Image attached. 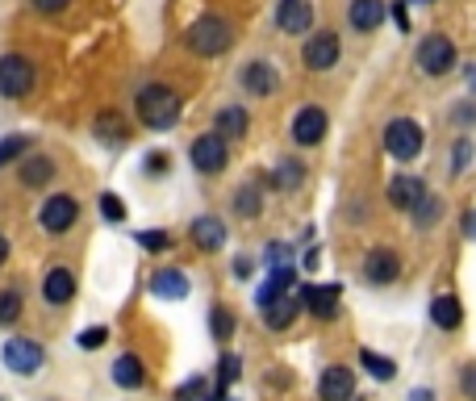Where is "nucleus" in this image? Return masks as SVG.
<instances>
[{
	"mask_svg": "<svg viewBox=\"0 0 476 401\" xmlns=\"http://www.w3.org/2000/svg\"><path fill=\"white\" fill-rule=\"evenodd\" d=\"M185 43L193 54H201V59H217V54H226L230 43H234V25L226 22V17H217V13H205V17H196L193 25H188Z\"/></svg>",
	"mask_w": 476,
	"mask_h": 401,
	"instance_id": "obj_1",
	"label": "nucleus"
},
{
	"mask_svg": "<svg viewBox=\"0 0 476 401\" xmlns=\"http://www.w3.org/2000/svg\"><path fill=\"white\" fill-rule=\"evenodd\" d=\"M138 109V121L142 126H151V130H172L176 121H180V97H176L172 88L163 84H147L134 100Z\"/></svg>",
	"mask_w": 476,
	"mask_h": 401,
	"instance_id": "obj_2",
	"label": "nucleus"
},
{
	"mask_svg": "<svg viewBox=\"0 0 476 401\" xmlns=\"http://www.w3.org/2000/svg\"><path fill=\"white\" fill-rule=\"evenodd\" d=\"M385 151L397 163H410L414 155L423 151V126L414 118H393L389 126H385Z\"/></svg>",
	"mask_w": 476,
	"mask_h": 401,
	"instance_id": "obj_3",
	"label": "nucleus"
},
{
	"mask_svg": "<svg viewBox=\"0 0 476 401\" xmlns=\"http://www.w3.org/2000/svg\"><path fill=\"white\" fill-rule=\"evenodd\" d=\"M188 159H193V167L201 176H217L226 172L230 163V151H226V138L222 134H201V138H193V147H188Z\"/></svg>",
	"mask_w": 476,
	"mask_h": 401,
	"instance_id": "obj_4",
	"label": "nucleus"
},
{
	"mask_svg": "<svg viewBox=\"0 0 476 401\" xmlns=\"http://www.w3.org/2000/svg\"><path fill=\"white\" fill-rule=\"evenodd\" d=\"M33 63L25 54H0V97H25L33 88Z\"/></svg>",
	"mask_w": 476,
	"mask_h": 401,
	"instance_id": "obj_5",
	"label": "nucleus"
},
{
	"mask_svg": "<svg viewBox=\"0 0 476 401\" xmlns=\"http://www.w3.org/2000/svg\"><path fill=\"white\" fill-rule=\"evenodd\" d=\"M418 67H423V76H447L455 67V43L447 33H431L418 46Z\"/></svg>",
	"mask_w": 476,
	"mask_h": 401,
	"instance_id": "obj_6",
	"label": "nucleus"
},
{
	"mask_svg": "<svg viewBox=\"0 0 476 401\" xmlns=\"http://www.w3.org/2000/svg\"><path fill=\"white\" fill-rule=\"evenodd\" d=\"M0 359H5V368H13L17 377H33V372L43 368V359H46V351L33 343V339H9L5 348H0Z\"/></svg>",
	"mask_w": 476,
	"mask_h": 401,
	"instance_id": "obj_7",
	"label": "nucleus"
},
{
	"mask_svg": "<svg viewBox=\"0 0 476 401\" xmlns=\"http://www.w3.org/2000/svg\"><path fill=\"white\" fill-rule=\"evenodd\" d=\"M338 54H343V46H338V33L330 30H318L314 38H305V67L309 72H330V67H338Z\"/></svg>",
	"mask_w": 476,
	"mask_h": 401,
	"instance_id": "obj_8",
	"label": "nucleus"
},
{
	"mask_svg": "<svg viewBox=\"0 0 476 401\" xmlns=\"http://www.w3.org/2000/svg\"><path fill=\"white\" fill-rule=\"evenodd\" d=\"M76 217H80V201L76 196H67V193H59L43 205L38 222H43V230H51V234H63V230L76 226Z\"/></svg>",
	"mask_w": 476,
	"mask_h": 401,
	"instance_id": "obj_9",
	"label": "nucleus"
},
{
	"mask_svg": "<svg viewBox=\"0 0 476 401\" xmlns=\"http://www.w3.org/2000/svg\"><path fill=\"white\" fill-rule=\"evenodd\" d=\"M338 297H343V289H338V284H305L301 293H297V301H301L314 318L330 322V318L338 314Z\"/></svg>",
	"mask_w": 476,
	"mask_h": 401,
	"instance_id": "obj_10",
	"label": "nucleus"
},
{
	"mask_svg": "<svg viewBox=\"0 0 476 401\" xmlns=\"http://www.w3.org/2000/svg\"><path fill=\"white\" fill-rule=\"evenodd\" d=\"M309 25H314V5L309 0H281L276 5V30L281 33L301 38V33H309Z\"/></svg>",
	"mask_w": 476,
	"mask_h": 401,
	"instance_id": "obj_11",
	"label": "nucleus"
},
{
	"mask_svg": "<svg viewBox=\"0 0 476 401\" xmlns=\"http://www.w3.org/2000/svg\"><path fill=\"white\" fill-rule=\"evenodd\" d=\"M326 113L318 105H305L297 118H292V142H301V147H318L326 138Z\"/></svg>",
	"mask_w": 476,
	"mask_h": 401,
	"instance_id": "obj_12",
	"label": "nucleus"
},
{
	"mask_svg": "<svg viewBox=\"0 0 476 401\" xmlns=\"http://www.w3.org/2000/svg\"><path fill=\"white\" fill-rule=\"evenodd\" d=\"M397 272H401L397 251L376 247V251H368V255H364V276H368L372 284H389V281H397Z\"/></svg>",
	"mask_w": 476,
	"mask_h": 401,
	"instance_id": "obj_13",
	"label": "nucleus"
},
{
	"mask_svg": "<svg viewBox=\"0 0 476 401\" xmlns=\"http://www.w3.org/2000/svg\"><path fill=\"white\" fill-rule=\"evenodd\" d=\"M276 84H281V76H276V67L268 59H255V63L243 67V88H247L251 97H271Z\"/></svg>",
	"mask_w": 476,
	"mask_h": 401,
	"instance_id": "obj_14",
	"label": "nucleus"
},
{
	"mask_svg": "<svg viewBox=\"0 0 476 401\" xmlns=\"http://www.w3.org/2000/svg\"><path fill=\"white\" fill-rule=\"evenodd\" d=\"M351 393H356V377H351V368L335 364V368L322 372V385H318V397L322 401H351Z\"/></svg>",
	"mask_w": 476,
	"mask_h": 401,
	"instance_id": "obj_15",
	"label": "nucleus"
},
{
	"mask_svg": "<svg viewBox=\"0 0 476 401\" xmlns=\"http://www.w3.org/2000/svg\"><path fill=\"white\" fill-rule=\"evenodd\" d=\"M351 25H356L359 33H376L380 25H385V17H389V9H385V0H351Z\"/></svg>",
	"mask_w": 476,
	"mask_h": 401,
	"instance_id": "obj_16",
	"label": "nucleus"
},
{
	"mask_svg": "<svg viewBox=\"0 0 476 401\" xmlns=\"http://www.w3.org/2000/svg\"><path fill=\"white\" fill-rule=\"evenodd\" d=\"M43 297L51 305H67L71 297H76V276H71V268H51L46 272V281H43Z\"/></svg>",
	"mask_w": 476,
	"mask_h": 401,
	"instance_id": "obj_17",
	"label": "nucleus"
},
{
	"mask_svg": "<svg viewBox=\"0 0 476 401\" xmlns=\"http://www.w3.org/2000/svg\"><path fill=\"white\" fill-rule=\"evenodd\" d=\"M151 293L159 297V301H185L188 297V276L176 268H159L151 281Z\"/></svg>",
	"mask_w": 476,
	"mask_h": 401,
	"instance_id": "obj_18",
	"label": "nucleus"
},
{
	"mask_svg": "<svg viewBox=\"0 0 476 401\" xmlns=\"http://www.w3.org/2000/svg\"><path fill=\"white\" fill-rule=\"evenodd\" d=\"M423 196H426V185L418 180V176H397V180L389 185V201L397 209H414Z\"/></svg>",
	"mask_w": 476,
	"mask_h": 401,
	"instance_id": "obj_19",
	"label": "nucleus"
},
{
	"mask_svg": "<svg viewBox=\"0 0 476 401\" xmlns=\"http://www.w3.org/2000/svg\"><path fill=\"white\" fill-rule=\"evenodd\" d=\"M431 322L439 326V330H455V326L464 322V310H460V301H455L452 293H443L431 301Z\"/></svg>",
	"mask_w": 476,
	"mask_h": 401,
	"instance_id": "obj_20",
	"label": "nucleus"
},
{
	"mask_svg": "<svg viewBox=\"0 0 476 401\" xmlns=\"http://www.w3.org/2000/svg\"><path fill=\"white\" fill-rule=\"evenodd\" d=\"M193 243L201 251H217L222 243H226V226H222L217 217H196L193 222Z\"/></svg>",
	"mask_w": 476,
	"mask_h": 401,
	"instance_id": "obj_21",
	"label": "nucleus"
},
{
	"mask_svg": "<svg viewBox=\"0 0 476 401\" xmlns=\"http://www.w3.org/2000/svg\"><path fill=\"white\" fill-rule=\"evenodd\" d=\"M247 126H251V118H247V109H238V105H230V109H222L217 113V134L222 138H243L247 134Z\"/></svg>",
	"mask_w": 476,
	"mask_h": 401,
	"instance_id": "obj_22",
	"label": "nucleus"
},
{
	"mask_svg": "<svg viewBox=\"0 0 476 401\" xmlns=\"http://www.w3.org/2000/svg\"><path fill=\"white\" fill-rule=\"evenodd\" d=\"M113 380H118L121 389H138L142 380H147L142 359L138 356H118V364H113Z\"/></svg>",
	"mask_w": 476,
	"mask_h": 401,
	"instance_id": "obj_23",
	"label": "nucleus"
},
{
	"mask_svg": "<svg viewBox=\"0 0 476 401\" xmlns=\"http://www.w3.org/2000/svg\"><path fill=\"white\" fill-rule=\"evenodd\" d=\"M297 310H301V301H297V297H276V301L263 310V322H268L271 330H284V326L297 318Z\"/></svg>",
	"mask_w": 476,
	"mask_h": 401,
	"instance_id": "obj_24",
	"label": "nucleus"
},
{
	"mask_svg": "<svg viewBox=\"0 0 476 401\" xmlns=\"http://www.w3.org/2000/svg\"><path fill=\"white\" fill-rule=\"evenodd\" d=\"M51 176H54V163L46 159V155H30V159L22 163V185H30V188H43Z\"/></svg>",
	"mask_w": 476,
	"mask_h": 401,
	"instance_id": "obj_25",
	"label": "nucleus"
},
{
	"mask_svg": "<svg viewBox=\"0 0 476 401\" xmlns=\"http://www.w3.org/2000/svg\"><path fill=\"white\" fill-rule=\"evenodd\" d=\"M301 180H305V167L297 159L276 163V172H271V185H276V188H297Z\"/></svg>",
	"mask_w": 476,
	"mask_h": 401,
	"instance_id": "obj_26",
	"label": "nucleus"
},
{
	"mask_svg": "<svg viewBox=\"0 0 476 401\" xmlns=\"http://www.w3.org/2000/svg\"><path fill=\"white\" fill-rule=\"evenodd\" d=\"M410 214H414V222H418V226H431V222H439V217H443V201L426 193L423 201H418V205L410 209Z\"/></svg>",
	"mask_w": 476,
	"mask_h": 401,
	"instance_id": "obj_27",
	"label": "nucleus"
},
{
	"mask_svg": "<svg viewBox=\"0 0 476 401\" xmlns=\"http://www.w3.org/2000/svg\"><path fill=\"white\" fill-rule=\"evenodd\" d=\"M359 364H364V368H368L376 380H393V377H397V364H393V359H385V356H376V351H364V356H359Z\"/></svg>",
	"mask_w": 476,
	"mask_h": 401,
	"instance_id": "obj_28",
	"label": "nucleus"
},
{
	"mask_svg": "<svg viewBox=\"0 0 476 401\" xmlns=\"http://www.w3.org/2000/svg\"><path fill=\"white\" fill-rule=\"evenodd\" d=\"M238 372H243V359H238V356H222V359H217V393H226L230 385L238 380Z\"/></svg>",
	"mask_w": 476,
	"mask_h": 401,
	"instance_id": "obj_29",
	"label": "nucleus"
},
{
	"mask_svg": "<svg viewBox=\"0 0 476 401\" xmlns=\"http://www.w3.org/2000/svg\"><path fill=\"white\" fill-rule=\"evenodd\" d=\"M30 147H33L30 134H13V138H5L0 142V167H9V163L17 159V155H25Z\"/></svg>",
	"mask_w": 476,
	"mask_h": 401,
	"instance_id": "obj_30",
	"label": "nucleus"
},
{
	"mask_svg": "<svg viewBox=\"0 0 476 401\" xmlns=\"http://www.w3.org/2000/svg\"><path fill=\"white\" fill-rule=\"evenodd\" d=\"M234 209H238L243 217H255V214H260V188H255V185L238 188V193H234Z\"/></svg>",
	"mask_w": 476,
	"mask_h": 401,
	"instance_id": "obj_31",
	"label": "nucleus"
},
{
	"mask_svg": "<svg viewBox=\"0 0 476 401\" xmlns=\"http://www.w3.org/2000/svg\"><path fill=\"white\" fill-rule=\"evenodd\" d=\"M176 401H209V385H205V377L185 380V385L176 389Z\"/></svg>",
	"mask_w": 476,
	"mask_h": 401,
	"instance_id": "obj_32",
	"label": "nucleus"
},
{
	"mask_svg": "<svg viewBox=\"0 0 476 401\" xmlns=\"http://www.w3.org/2000/svg\"><path fill=\"white\" fill-rule=\"evenodd\" d=\"M97 134H100V138L121 142V138H126V126L118 121V113H105V118H97Z\"/></svg>",
	"mask_w": 476,
	"mask_h": 401,
	"instance_id": "obj_33",
	"label": "nucleus"
},
{
	"mask_svg": "<svg viewBox=\"0 0 476 401\" xmlns=\"http://www.w3.org/2000/svg\"><path fill=\"white\" fill-rule=\"evenodd\" d=\"M468 163H472V138H460L455 142V151H452V172H468Z\"/></svg>",
	"mask_w": 476,
	"mask_h": 401,
	"instance_id": "obj_34",
	"label": "nucleus"
},
{
	"mask_svg": "<svg viewBox=\"0 0 476 401\" xmlns=\"http://www.w3.org/2000/svg\"><path fill=\"white\" fill-rule=\"evenodd\" d=\"M17 314H22V297L0 293V322H17Z\"/></svg>",
	"mask_w": 476,
	"mask_h": 401,
	"instance_id": "obj_35",
	"label": "nucleus"
},
{
	"mask_svg": "<svg viewBox=\"0 0 476 401\" xmlns=\"http://www.w3.org/2000/svg\"><path fill=\"white\" fill-rule=\"evenodd\" d=\"M100 217H109V222H121V217H126V205H121V196H113V193L100 196Z\"/></svg>",
	"mask_w": 476,
	"mask_h": 401,
	"instance_id": "obj_36",
	"label": "nucleus"
},
{
	"mask_svg": "<svg viewBox=\"0 0 476 401\" xmlns=\"http://www.w3.org/2000/svg\"><path fill=\"white\" fill-rule=\"evenodd\" d=\"M105 339H109V326H88L84 335H80V348H88V351H92V348H100Z\"/></svg>",
	"mask_w": 476,
	"mask_h": 401,
	"instance_id": "obj_37",
	"label": "nucleus"
},
{
	"mask_svg": "<svg viewBox=\"0 0 476 401\" xmlns=\"http://www.w3.org/2000/svg\"><path fill=\"white\" fill-rule=\"evenodd\" d=\"M234 335V318L226 310H214V339H230Z\"/></svg>",
	"mask_w": 476,
	"mask_h": 401,
	"instance_id": "obj_38",
	"label": "nucleus"
},
{
	"mask_svg": "<svg viewBox=\"0 0 476 401\" xmlns=\"http://www.w3.org/2000/svg\"><path fill=\"white\" fill-rule=\"evenodd\" d=\"M289 263H292V251L284 247V243L268 247V268H289Z\"/></svg>",
	"mask_w": 476,
	"mask_h": 401,
	"instance_id": "obj_39",
	"label": "nucleus"
},
{
	"mask_svg": "<svg viewBox=\"0 0 476 401\" xmlns=\"http://www.w3.org/2000/svg\"><path fill=\"white\" fill-rule=\"evenodd\" d=\"M138 243H142L147 251H163V247H167V234H163V230H142Z\"/></svg>",
	"mask_w": 476,
	"mask_h": 401,
	"instance_id": "obj_40",
	"label": "nucleus"
},
{
	"mask_svg": "<svg viewBox=\"0 0 476 401\" xmlns=\"http://www.w3.org/2000/svg\"><path fill=\"white\" fill-rule=\"evenodd\" d=\"M460 393H464L468 401H476V364H468V368L460 372Z\"/></svg>",
	"mask_w": 476,
	"mask_h": 401,
	"instance_id": "obj_41",
	"label": "nucleus"
},
{
	"mask_svg": "<svg viewBox=\"0 0 476 401\" xmlns=\"http://www.w3.org/2000/svg\"><path fill=\"white\" fill-rule=\"evenodd\" d=\"M393 22H397V30L401 33H410V9H405V0H397V5H393Z\"/></svg>",
	"mask_w": 476,
	"mask_h": 401,
	"instance_id": "obj_42",
	"label": "nucleus"
},
{
	"mask_svg": "<svg viewBox=\"0 0 476 401\" xmlns=\"http://www.w3.org/2000/svg\"><path fill=\"white\" fill-rule=\"evenodd\" d=\"M163 167H167V155H163V151L147 155V172H151V176H163Z\"/></svg>",
	"mask_w": 476,
	"mask_h": 401,
	"instance_id": "obj_43",
	"label": "nucleus"
},
{
	"mask_svg": "<svg viewBox=\"0 0 476 401\" xmlns=\"http://www.w3.org/2000/svg\"><path fill=\"white\" fill-rule=\"evenodd\" d=\"M38 13H59V9H67V0H30Z\"/></svg>",
	"mask_w": 476,
	"mask_h": 401,
	"instance_id": "obj_44",
	"label": "nucleus"
},
{
	"mask_svg": "<svg viewBox=\"0 0 476 401\" xmlns=\"http://www.w3.org/2000/svg\"><path fill=\"white\" fill-rule=\"evenodd\" d=\"M234 276H238V281H247V276H251V260H234Z\"/></svg>",
	"mask_w": 476,
	"mask_h": 401,
	"instance_id": "obj_45",
	"label": "nucleus"
},
{
	"mask_svg": "<svg viewBox=\"0 0 476 401\" xmlns=\"http://www.w3.org/2000/svg\"><path fill=\"white\" fill-rule=\"evenodd\" d=\"M464 234H468V239H476V209L464 217Z\"/></svg>",
	"mask_w": 476,
	"mask_h": 401,
	"instance_id": "obj_46",
	"label": "nucleus"
},
{
	"mask_svg": "<svg viewBox=\"0 0 476 401\" xmlns=\"http://www.w3.org/2000/svg\"><path fill=\"white\" fill-rule=\"evenodd\" d=\"M410 401H434V397H431V389H414Z\"/></svg>",
	"mask_w": 476,
	"mask_h": 401,
	"instance_id": "obj_47",
	"label": "nucleus"
},
{
	"mask_svg": "<svg viewBox=\"0 0 476 401\" xmlns=\"http://www.w3.org/2000/svg\"><path fill=\"white\" fill-rule=\"evenodd\" d=\"M9 260V239H5V234H0V263Z\"/></svg>",
	"mask_w": 476,
	"mask_h": 401,
	"instance_id": "obj_48",
	"label": "nucleus"
},
{
	"mask_svg": "<svg viewBox=\"0 0 476 401\" xmlns=\"http://www.w3.org/2000/svg\"><path fill=\"white\" fill-rule=\"evenodd\" d=\"M468 88H472V92H476V72H468Z\"/></svg>",
	"mask_w": 476,
	"mask_h": 401,
	"instance_id": "obj_49",
	"label": "nucleus"
},
{
	"mask_svg": "<svg viewBox=\"0 0 476 401\" xmlns=\"http://www.w3.org/2000/svg\"><path fill=\"white\" fill-rule=\"evenodd\" d=\"M414 5H431V0H414Z\"/></svg>",
	"mask_w": 476,
	"mask_h": 401,
	"instance_id": "obj_50",
	"label": "nucleus"
},
{
	"mask_svg": "<svg viewBox=\"0 0 476 401\" xmlns=\"http://www.w3.org/2000/svg\"><path fill=\"white\" fill-rule=\"evenodd\" d=\"M222 401H230V397H222Z\"/></svg>",
	"mask_w": 476,
	"mask_h": 401,
	"instance_id": "obj_51",
	"label": "nucleus"
}]
</instances>
